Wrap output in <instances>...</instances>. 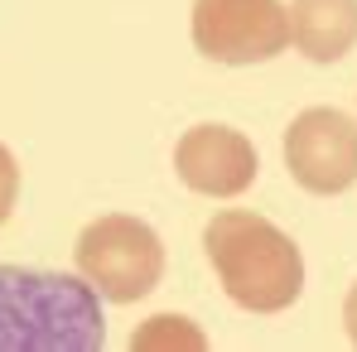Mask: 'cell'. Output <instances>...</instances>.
<instances>
[{"mask_svg": "<svg viewBox=\"0 0 357 352\" xmlns=\"http://www.w3.org/2000/svg\"><path fill=\"white\" fill-rule=\"evenodd\" d=\"M290 44L309 63H338L357 44V0H290Z\"/></svg>", "mask_w": 357, "mask_h": 352, "instance_id": "obj_7", "label": "cell"}, {"mask_svg": "<svg viewBox=\"0 0 357 352\" xmlns=\"http://www.w3.org/2000/svg\"><path fill=\"white\" fill-rule=\"evenodd\" d=\"M77 270L102 290V299L112 304H135L165 280V246L155 227H145L140 217H97L77 232Z\"/></svg>", "mask_w": 357, "mask_h": 352, "instance_id": "obj_3", "label": "cell"}, {"mask_svg": "<svg viewBox=\"0 0 357 352\" xmlns=\"http://www.w3.org/2000/svg\"><path fill=\"white\" fill-rule=\"evenodd\" d=\"M285 169L304 193H348L357 183V121L333 107L299 112L285 130Z\"/></svg>", "mask_w": 357, "mask_h": 352, "instance_id": "obj_5", "label": "cell"}, {"mask_svg": "<svg viewBox=\"0 0 357 352\" xmlns=\"http://www.w3.org/2000/svg\"><path fill=\"white\" fill-rule=\"evenodd\" d=\"M130 348H140V352H150V348H208V338H203L188 319H178V314H160V319L140 323V333L130 338Z\"/></svg>", "mask_w": 357, "mask_h": 352, "instance_id": "obj_8", "label": "cell"}, {"mask_svg": "<svg viewBox=\"0 0 357 352\" xmlns=\"http://www.w3.org/2000/svg\"><path fill=\"white\" fill-rule=\"evenodd\" d=\"M15 198H20V164H15V155L0 145V222L15 213Z\"/></svg>", "mask_w": 357, "mask_h": 352, "instance_id": "obj_9", "label": "cell"}, {"mask_svg": "<svg viewBox=\"0 0 357 352\" xmlns=\"http://www.w3.org/2000/svg\"><path fill=\"white\" fill-rule=\"evenodd\" d=\"M102 290L77 270L0 266V352H102Z\"/></svg>", "mask_w": 357, "mask_h": 352, "instance_id": "obj_1", "label": "cell"}, {"mask_svg": "<svg viewBox=\"0 0 357 352\" xmlns=\"http://www.w3.org/2000/svg\"><path fill=\"white\" fill-rule=\"evenodd\" d=\"M343 323H348V338H353V348H357V280H353V290H348V299H343Z\"/></svg>", "mask_w": 357, "mask_h": 352, "instance_id": "obj_10", "label": "cell"}, {"mask_svg": "<svg viewBox=\"0 0 357 352\" xmlns=\"http://www.w3.org/2000/svg\"><path fill=\"white\" fill-rule=\"evenodd\" d=\"M290 10L280 0H193V49L213 63L246 68L285 54Z\"/></svg>", "mask_w": 357, "mask_h": 352, "instance_id": "obj_4", "label": "cell"}, {"mask_svg": "<svg viewBox=\"0 0 357 352\" xmlns=\"http://www.w3.org/2000/svg\"><path fill=\"white\" fill-rule=\"evenodd\" d=\"M203 246H208V261H213L227 299L251 314H280L304 290L299 246L261 213L222 208L208 222Z\"/></svg>", "mask_w": 357, "mask_h": 352, "instance_id": "obj_2", "label": "cell"}, {"mask_svg": "<svg viewBox=\"0 0 357 352\" xmlns=\"http://www.w3.org/2000/svg\"><path fill=\"white\" fill-rule=\"evenodd\" d=\"M256 145L232 125H193L174 145V174L203 198H237L256 183Z\"/></svg>", "mask_w": 357, "mask_h": 352, "instance_id": "obj_6", "label": "cell"}]
</instances>
